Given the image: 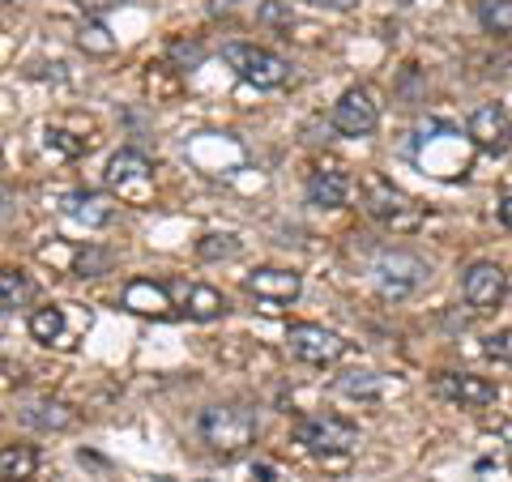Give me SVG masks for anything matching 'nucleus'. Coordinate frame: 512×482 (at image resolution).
I'll list each match as a JSON object with an SVG mask.
<instances>
[{
    "instance_id": "nucleus-1",
    "label": "nucleus",
    "mask_w": 512,
    "mask_h": 482,
    "mask_svg": "<svg viewBox=\"0 0 512 482\" xmlns=\"http://www.w3.org/2000/svg\"><path fill=\"white\" fill-rule=\"evenodd\" d=\"M197 436L210 444L218 457H239L256 440V410L239 406V401H222V406H205L197 419Z\"/></svg>"
},
{
    "instance_id": "nucleus-2",
    "label": "nucleus",
    "mask_w": 512,
    "mask_h": 482,
    "mask_svg": "<svg viewBox=\"0 0 512 482\" xmlns=\"http://www.w3.org/2000/svg\"><path fill=\"white\" fill-rule=\"evenodd\" d=\"M222 60H227V69H235L239 82H248L256 90H278L286 86V77H291V64H286L278 52H269V47H256V43H227L222 47Z\"/></svg>"
},
{
    "instance_id": "nucleus-3",
    "label": "nucleus",
    "mask_w": 512,
    "mask_h": 482,
    "mask_svg": "<svg viewBox=\"0 0 512 482\" xmlns=\"http://www.w3.org/2000/svg\"><path fill=\"white\" fill-rule=\"evenodd\" d=\"M359 192H363V210L372 214L376 222H384V227L406 231V227H414V222H419V210H414V201L389 180V175L367 171L363 180H359Z\"/></svg>"
},
{
    "instance_id": "nucleus-4",
    "label": "nucleus",
    "mask_w": 512,
    "mask_h": 482,
    "mask_svg": "<svg viewBox=\"0 0 512 482\" xmlns=\"http://www.w3.org/2000/svg\"><path fill=\"white\" fill-rule=\"evenodd\" d=\"M295 440L308 448V453H350L359 444V427L338 419V414H312V419H299L295 423Z\"/></svg>"
},
{
    "instance_id": "nucleus-5",
    "label": "nucleus",
    "mask_w": 512,
    "mask_h": 482,
    "mask_svg": "<svg viewBox=\"0 0 512 482\" xmlns=\"http://www.w3.org/2000/svg\"><path fill=\"white\" fill-rule=\"evenodd\" d=\"M372 273H376V291L384 299H406L431 278V269L414 252H384Z\"/></svg>"
},
{
    "instance_id": "nucleus-6",
    "label": "nucleus",
    "mask_w": 512,
    "mask_h": 482,
    "mask_svg": "<svg viewBox=\"0 0 512 482\" xmlns=\"http://www.w3.org/2000/svg\"><path fill=\"white\" fill-rule=\"evenodd\" d=\"M286 342H291V355L299 363H312V367H329L346 355V342L325 325H291Z\"/></svg>"
},
{
    "instance_id": "nucleus-7",
    "label": "nucleus",
    "mask_w": 512,
    "mask_h": 482,
    "mask_svg": "<svg viewBox=\"0 0 512 482\" xmlns=\"http://www.w3.org/2000/svg\"><path fill=\"white\" fill-rule=\"evenodd\" d=\"M244 291L248 295H256V303H261L265 312H278L282 303H291V299H299V291H303V278L295 269H252L248 278H244Z\"/></svg>"
},
{
    "instance_id": "nucleus-8",
    "label": "nucleus",
    "mask_w": 512,
    "mask_h": 482,
    "mask_svg": "<svg viewBox=\"0 0 512 482\" xmlns=\"http://www.w3.org/2000/svg\"><path fill=\"white\" fill-rule=\"evenodd\" d=\"M461 295H466V303L474 312L500 308L504 295H508V273L495 261H478L466 269V278H461Z\"/></svg>"
},
{
    "instance_id": "nucleus-9",
    "label": "nucleus",
    "mask_w": 512,
    "mask_h": 482,
    "mask_svg": "<svg viewBox=\"0 0 512 482\" xmlns=\"http://www.w3.org/2000/svg\"><path fill=\"white\" fill-rule=\"evenodd\" d=\"M376 124H380V107L363 86L346 90L342 99L333 103V128H338L342 137H367V133H376Z\"/></svg>"
},
{
    "instance_id": "nucleus-10",
    "label": "nucleus",
    "mask_w": 512,
    "mask_h": 482,
    "mask_svg": "<svg viewBox=\"0 0 512 482\" xmlns=\"http://www.w3.org/2000/svg\"><path fill=\"white\" fill-rule=\"evenodd\" d=\"M466 133H470V141L483 154H504L512 146V120H508V111L495 107V103L474 111L470 124H466Z\"/></svg>"
},
{
    "instance_id": "nucleus-11",
    "label": "nucleus",
    "mask_w": 512,
    "mask_h": 482,
    "mask_svg": "<svg viewBox=\"0 0 512 482\" xmlns=\"http://www.w3.org/2000/svg\"><path fill=\"white\" fill-rule=\"evenodd\" d=\"M436 389H440L444 401L466 406V410H483V406H491V401L500 397V389H495L487 376H470V372H444L436 380Z\"/></svg>"
},
{
    "instance_id": "nucleus-12",
    "label": "nucleus",
    "mask_w": 512,
    "mask_h": 482,
    "mask_svg": "<svg viewBox=\"0 0 512 482\" xmlns=\"http://www.w3.org/2000/svg\"><path fill=\"white\" fill-rule=\"evenodd\" d=\"M150 175H154V167L141 150H120V154H111V163H107V184L124 192V197H141Z\"/></svg>"
},
{
    "instance_id": "nucleus-13",
    "label": "nucleus",
    "mask_w": 512,
    "mask_h": 482,
    "mask_svg": "<svg viewBox=\"0 0 512 482\" xmlns=\"http://www.w3.org/2000/svg\"><path fill=\"white\" fill-rule=\"evenodd\" d=\"M60 210L69 214L73 222H82V227L99 231V227H107V222H111V214H116V205H111V197H107V192L77 188V192H69V197H64V205H60Z\"/></svg>"
},
{
    "instance_id": "nucleus-14",
    "label": "nucleus",
    "mask_w": 512,
    "mask_h": 482,
    "mask_svg": "<svg viewBox=\"0 0 512 482\" xmlns=\"http://www.w3.org/2000/svg\"><path fill=\"white\" fill-rule=\"evenodd\" d=\"M308 201L320 210H342L350 201V175L338 167H320L308 175Z\"/></svg>"
},
{
    "instance_id": "nucleus-15",
    "label": "nucleus",
    "mask_w": 512,
    "mask_h": 482,
    "mask_svg": "<svg viewBox=\"0 0 512 482\" xmlns=\"http://www.w3.org/2000/svg\"><path fill=\"white\" fill-rule=\"evenodd\" d=\"M124 308L128 312H137V316H167L171 312V295H167V286L163 282H154V278H133L124 286Z\"/></svg>"
},
{
    "instance_id": "nucleus-16",
    "label": "nucleus",
    "mask_w": 512,
    "mask_h": 482,
    "mask_svg": "<svg viewBox=\"0 0 512 482\" xmlns=\"http://www.w3.org/2000/svg\"><path fill=\"white\" fill-rule=\"evenodd\" d=\"M22 423L35 431H69L77 423V414L64 401H35V406L22 410Z\"/></svg>"
},
{
    "instance_id": "nucleus-17",
    "label": "nucleus",
    "mask_w": 512,
    "mask_h": 482,
    "mask_svg": "<svg viewBox=\"0 0 512 482\" xmlns=\"http://www.w3.org/2000/svg\"><path fill=\"white\" fill-rule=\"evenodd\" d=\"M39 470V453L30 444H5L0 453V478L5 482H30Z\"/></svg>"
},
{
    "instance_id": "nucleus-18",
    "label": "nucleus",
    "mask_w": 512,
    "mask_h": 482,
    "mask_svg": "<svg viewBox=\"0 0 512 482\" xmlns=\"http://www.w3.org/2000/svg\"><path fill=\"white\" fill-rule=\"evenodd\" d=\"M184 312H188L192 320H218L222 312H227V295L214 291V286H188Z\"/></svg>"
},
{
    "instance_id": "nucleus-19",
    "label": "nucleus",
    "mask_w": 512,
    "mask_h": 482,
    "mask_svg": "<svg viewBox=\"0 0 512 482\" xmlns=\"http://www.w3.org/2000/svg\"><path fill=\"white\" fill-rule=\"evenodd\" d=\"M30 337L43 346L64 342V312L60 308H35V316H30Z\"/></svg>"
},
{
    "instance_id": "nucleus-20",
    "label": "nucleus",
    "mask_w": 512,
    "mask_h": 482,
    "mask_svg": "<svg viewBox=\"0 0 512 482\" xmlns=\"http://www.w3.org/2000/svg\"><path fill=\"white\" fill-rule=\"evenodd\" d=\"M478 22L487 35H512V0H478Z\"/></svg>"
},
{
    "instance_id": "nucleus-21",
    "label": "nucleus",
    "mask_w": 512,
    "mask_h": 482,
    "mask_svg": "<svg viewBox=\"0 0 512 482\" xmlns=\"http://www.w3.org/2000/svg\"><path fill=\"white\" fill-rule=\"evenodd\" d=\"M30 303V282H26V273L18 269H5L0 273V308L5 312H18Z\"/></svg>"
},
{
    "instance_id": "nucleus-22",
    "label": "nucleus",
    "mask_w": 512,
    "mask_h": 482,
    "mask_svg": "<svg viewBox=\"0 0 512 482\" xmlns=\"http://www.w3.org/2000/svg\"><path fill=\"white\" fill-rule=\"evenodd\" d=\"M338 393L342 397H359V401H376L384 393V376L376 372H350L338 380Z\"/></svg>"
},
{
    "instance_id": "nucleus-23",
    "label": "nucleus",
    "mask_w": 512,
    "mask_h": 482,
    "mask_svg": "<svg viewBox=\"0 0 512 482\" xmlns=\"http://www.w3.org/2000/svg\"><path fill=\"white\" fill-rule=\"evenodd\" d=\"M77 47L90 56H111L116 52V39H111V30L103 22H86L82 30H77Z\"/></svg>"
},
{
    "instance_id": "nucleus-24",
    "label": "nucleus",
    "mask_w": 512,
    "mask_h": 482,
    "mask_svg": "<svg viewBox=\"0 0 512 482\" xmlns=\"http://www.w3.org/2000/svg\"><path fill=\"white\" fill-rule=\"evenodd\" d=\"M239 252V239L231 235V231H214V235H201L197 239V256L201 261H227V256H235Z\"/></svg>"
},
{
    "instance_id": "nucleus-25",
    "label": "nucleus",
    "mask_w": 512,
    "mask_h": 482,
    "mask_svg": "<svg viewBox=\"0 0 512 482\" xmlns=\"http://www.w3.org/2000/svg\"><path fill=\"white\" fill-rule=\"evenodd\" d=\"M77 278H99V273H107L111 269V252H103V248H86L82 256H77Z\"/></svg>"
},
{
    "instance_id": "nucleus-26",
    "label": "nucleus",
    "mask_w": 512,
    "mask_h": 482,
    "mask_svg": "<svg viewBox=\"0 0 512 482\" xmlns=\"http://www.w3.org/2000/svg\"><path fill=\"white\" fill-rule=\"evenodd\" d=\"M167 52H171V60L180 64V69H197V64L205 60V47L201 43H188V39H175Z\"/></svg>"
},
{
    "instance_id": "nucleus-27",
    "label": "nucleus",
    "mask_w": 512,
    "mask_h": 482,
    "mask_svg": "<svg viewBox=\"0 0 512 482\" xmlns=\"http://www.w3.org/2000/svg\"><path fill=\"white\" fill-rule=\"evenodd\" d=\"M483 355H487V359H495V363H512V329L491 333L487 342H483Z\"/></svg>"
},
{
    "instance_id": "nucleus-28",
    "label": "nucleus",
    "mask_w": 512,
    "mask_h": 482,
    "mask_svg": "<svg viewBox=\"0 0 512 482\" xmlns=\"http://www.w3.org/2000/svg\"><path fill=\"white\" fill-rule=\"evenodd\" d=\"M43 146L56 150V154H64V158H77V154L86 150V141H69V133H60V128H47V133H43Z\"/></svg>"
},
{
    "instance_id": "nucleus-29",
    "label": "nucleus",
    "mask_w": 512,
    "mask_h": 482,
    "mask_svg": "<svg viewBox=\"0 0 512 482\" xmlns=\"http://www.w3.org/2000/svg\"><path fill=\"white\" fill-rule=\"evenodd\" d=\"M261 22H269V26H291V9H286L282 0H265V5H261Z\"/></svg>"
},
{
    "instance_id": "nucleus-30",
    "label": "nucleus",
    "mask_w": 512,
    "mask_h": 482,
    "mask_svg": "<svg viewBox=\"0 0 512 482\" xmlns=\"http://www.w3.org/2000/svg\"><path fill=\"white\" fill-rule=\"evenodd\" d=\"M73 5L82 9L86 18H103V13H111V9L120 5V0H73Z\"/></svg>"
},
{
    "instance_id": "nucleus-31",
    "label": "nucleus",
    "mask_w": 512,
    "mask_h": 482,
    "mask_svg": "<svg viewBox=\"0 0 512 482\" xmlns=\"http://www.w3.org/2000/svg\"><path fill=\"white\" fill-rule=\"evenodd\" d=\"M308 5H316V9H333V13H346V9H355L359 0H308Z\"/></svg>"
},
{
    "instance_id": "nucleus-32",
    "label": "nucleus",
    "mask_w": 512,
    "mask_h": 482,
    "mask_svg": "<svg viewBox=\"0 0 512 482\" xmlns=\"http://www.w3.org/2000/svg\"><path fill=\"white\" fill-rule=\"evenodd\" d=\"M500 222H504V227H512V197L500 201Z\"/></svg>"
},
{
    "instance_id": "nucleus-33",
    "label": "nucleus",
    "mask_w": 512,
    "mask_h": 482,
    "mask_svg": "<svg viewBox=\"0 0 512 482\" xmlns=\"http://www.w3.org/2000/svg\"><path fill=\"white\" fill-rule=\"evenodd\" d=\"M495 431H500V436L512 444V423H495Z\"/></svg>"
},
{
    "instance_id": "nucleus-34",
    "label": "nucleus",
    "mask_w": 512,
    "mask_h": 482,
    "mask_svg": "<svg viewBox=\"0 0 512 482\" xmlns=\"http://www.w3.org/2000/svg\"><path fill=\"white\" fill-rule=\"evenodd\" d=\"M5 5H13V0H5Z\"/></svg>"
}]
</instances>
